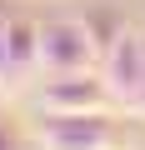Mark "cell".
<instances>
[{
	"instance_id": "1",
	"label": "cell",
	"mask_w": 145,
	"mask_h": 150,
	"mask_svg": "<svg viewBox=\"0 0 145 150\" xmlns=\"http://www.w3.org/2000/svg\"><path fill=\"white\" fill-rule=\"evenodd\" d=\"M110 35L100 30V15H45L40 20V75L100 70V55H105Z\"/></svg>"
},
{
	"instance_id": "2",
	"label": "cell",
	"mask_w": 145,
	"mask_h": 150,
	"mask_svg": "<svg viewBox=\"0 0 145 150\" xmlns=\"http://www.w3.org/2000/svg\"><path fill=\"white\" fill-rule=\"evenodd\" d=\"M35 140L40 150H120L110 110H40Z\"/></svg>"
},
{
	"instance_id": "3",
	"label": "cell",
	"mask_w": 145,
	"mask_h": 150,
	"mask_svg": "<svg viewBox=\"0 0 145 150\" xmlns=\"http://www.w3.org/2000/svg\"><path fill=\"white\" fill-rule=\"evenodd\" d=\"M100 75L110 80L115 100L130 110V105H135V95H140V85H145V35H140V30H130V25H120V30L110 35L105 55H100Z\"/></svg>"
},
{
	"instance_id": "4",
	"label": "cell",
	"mask_w": 145,
	"mask_h": 150,
	"mask_svg": "<svg viewBox=\"0 0 145 150\" xmlns=\"http://www.w3.org/2000/svg\"><path fill=\"white\" fill-rule=\"evenodd\" d=\"M120 105L110 80L100 70H70V75H50L40 85V110H110Z\"/></svg>"
},
{
	"instance_id": "5",
	"label": "cell",
	"mask_w": 145,
	"mask_h": 150,
	"mask_svg": "<svg viewBox=\"0 0 145 150\" xmlns=\"http://www.w3.org/2000/svg\"><path fill=\"white\" fill-rule=\"evenodd\" d=\"M10 25H15V5L0 0V90H15V70H10Z\"/></svg>"
},
{
	"instance_id": "6",
	"label": "cell",
	"mask_w": 145,
	"mask_h": 150,
	"mask_svg": "<svg viewBox=\"0 0 145 150\" xmlns=\"http://www.w3.org/2000/svg\"><path fill=\"white\" fill-rule=\"evenodd\" d=\"M0 150H40L35 125H20L15 115H0Z\"/></svg>"
}]
</instances>
